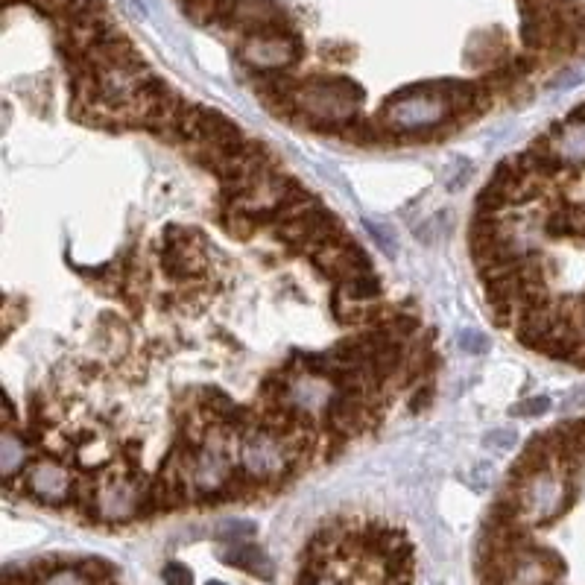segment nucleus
I'll return each mask as SVG.
<instances>
[{
    "mask_svg": "<svg viewBox=\"0 0 585 585\" xmlns=\"http://www.w3.org/2000/svg\"><path fill=\"white\" fill-rule=\"evenodd\" d=\"M512 498L518 507V518L527 524H547L562 515L571 504V483L562 466H547L533 471L521 483L512 486Z\"/></svg>",
    "mask_w": 585,
    "mask_h": 585,
    "instance_id": "1",
    "label": "nucleus"
},
{
    "mask_svg": "<svg viewBox=\"0 0 585 585\" xmlns=\"http://www.w3.org/2000/svg\"><path fill=\"white\" fill-rule=\"evenodd\" d=\"M150 492L153 483L144 480V474L132 463L115 468L94 492V515L100 521L123 524L144 512H150Z\"/></svg>",
    "mask_w": 585,
    "mask_h": 585,
    "instance_id": "2",
    "label": "nucleus"
},
{
    "mask_svg": "<svg viewBox=\"0 0 585 585\" xmlns=\"http://www.w3.org/2000/svg\"><path fill=\"white\" fill-rule=\"evenodd\" d=\"M363 103V91L351 79H313L299 88V112L319 126H349L357 106Z\"/></svg>",
    "mask_w": 585,
    "mask_h": 585,
    "instance_id": "3",
    "label": "nucleus"
},
{
    "mask_svg": "<svg viewBox=\"0 0 585 585\" xmlns=\"http://www.w3.org/2000/svg\"><path fill=\"white\" fill-rule=\"evenodd\" d=\"M381 120L390 132H439L445 123L454 120V115L428 82L395 94L384 106Z\"/></svg>",
    "mask_w": 585,
    "mask_h": 585,
    "instance_id": "4",
    "label": "nucleus"
},
{
    "mask_svg": "<svg viewBox=\"0 0 585 585\" xmlns=\"http://www.w3.org/2000/svg\"><path fill=\"white\" fill-rule=\"evenodd\" d=\"M240 59L261 74H275L281 68H290L299 59V41L287 39L281 33L249 36V41L240 47Z\"/></svg>",
    "mask_w": 585,
    "mask_h": 585,
    "instance_id": "5",
    "label": "nucleus"
},
{
    "mask_svg": "<svg viewBox=\"0 0 585 585\" xmlns=\"http://www.w3.org/2000/svg\"><path fill=\"white\" fill-rule=\"evenodd\" d=\"M24 486L36 501L50 504V507H59V504L71 501V495H74V477H71L68 466H62L59 460L33 463L24 474Z\"/></svg>",
    "mask_w": 585,
    "mask_h": 585,
    "instance_id": "6",
    "label": "nucleus"
},
{
    "mask_svg": "<svg viewBox=\"0 0 585 585\" xmlns=\"http://www.w3.org/2000/svg\"><path fill=\"white\" fill-rule=\"evenodd\" d=\"M545 144L562 158L565 164H577L585 161V123H571L565 120V126H553Z\"/></svg>",
    "mask_w": 585,
    "mask_h": 585,
    "instance_id": "7",
    "label": "nucleus"
},
{
    "mask_svg": "<svg viewBox=\"0 0 585 585\" xmlns=\"http://www.w3.org/2000/svg\"><path fill=\"white\" fill-rule=\"evenodd\" d=\"M220 559H223L226 565H234V568L252 574V577L273 580V562H270V556H267L261 547L249 545V542H237V545H232L229 550H223Z\"/></svg>",
    "mask_w": 585,
    "mask_h": 585,
    "instance_id": "8",
    "label": "nucleus"
},
{
    "mask_svg": "<svg viewBox=\"0 0 585 585\" xmlns=\"http://www.w3.org/2000/svg\"><path fill=\"white\" fill-rule=\"evenodd\" d=\"M24 463H27V448L24 442L15 436V433H3V442H0V468H3V480L12 483L18 477V471L24 474Z\"/></svg>",
    "mask_w": 585,
    "mask_h": 585,
    "instance_id": "9",
    "label": "nucleus"
},
{
    "mask_svg": "<svg viewBox=\"0 0 585 585\" xmlns=\"http://www.w3.org/2000/svg\"><path fill=\"white\" fill-rule=\"evenodd\" d=\"M77 460H82V466H100V463H109L112 460V448L103 436H85L77 445Z\"/></svg>",
    "mask_w": 585,
    "mask_h": 585,
    "instance_id": "10",
    "label": "nucleus"
},
{
    "mask_svg": "<svg viewBox=\"0 0 585 585\" xmlns=\"http://www.w3.org/2000/svg\"><path fill=\"white\" fill-rule=\"evenodd\" d=\"M258 533V527L252 521H243V518H232V521H223L217 527V539L220 542H229V545H237V542H246Z\"/></svg>",
    "mask_w": 585,
    "mask_h": 585,
    "instance_id": "11",
    "label": "nucleus"
},
{
    "mask_svg": "<svg viewBox=\"0 0 585 585\" xmlns=\"http://www.w3.org/2000/svg\"><path fill=\"white\" fill-rule=\"evenodd\" d=\"M343 290L349 293L346 299H354V302H366V299H375L378 293H381V284L375 281V275L366 273V275H357V278H351L343 284Z\"/></svg>",
    "mask_w": 585,
    "mask_h": 585,
    "instance_id": "12",
    "label": "nucleus"
},
{
    "mask_svg": "<svg viewBox=\"0 0 585 585\" xmlns=\"http://www.w3.org/2000/svg\"><path fill=\"white\" fill-rule=\"evenodd\" d=\"M518 445V430L512 428H492L483 436V448H489L492 454H504Z\"/></svg>",
    "mask_w": 585,
    "mask_h": 585,
    "instance_id": "13",
    "label": "nucleus"
},
{
    "mask_svg": "<svg viewBox=\"0 0 585 585\" xmlns=\"http://www.w3.org/2000/svg\"><path fill=\"white\" fill-rule=\"evenodd\" d=\"M299 585H346V580L337 577L334 571H328V565H322V562H308Z\"/></svg>",
    "mask_w": 585,
    "mask_h": 585,
    "instance_id": "14",
    "label": "nucleus"
},
{
    "mask_svg": "<svg viewBox=\"0 0 585 585\" xmlns=\"http://www.w3.org/2000/svg\"><path fill=\"white\" fill-rule=\"evenodd\" d=\"M457 346H460V351H466V354H486L489 351V340H486V334L468 328V331L457 334Z\"/></svg>",
    "mask_w": 585,
    "mask_h": 585,
    "instance_id": "15",
    "label": "nucleus"
},
{
    "mask_svg": "<svg viewBox=\"0 0 585 585\" xmlns=\"http://www.w3.org/2000/svg\"><path fill=\"white\" fill-rule=\"evenodd\" d=\"M547 410H550V398H545V395L512 404V416H545Z\"/></svg>",
    "mask_w": 585,
    "mask_h": 585,
    "instance_id": "16",
    "label": "nucleus"
},
{
    "mask_svg": "<svg viewBox=\"0 0 585 585\" xmlns=\"http://www.w3.org/2000/svg\"><path fill=\"white\" fill-rule=\"evenodd\" d=\"M161 574H164V583L167 585H194V574H191V568H188V565H182V562H167Z\"/></svg>",
    "mask_w": 585,
    "mask_h": 585,
    "instance_id": "17",
    "label": "nucleus"
},
{
    "mask_svg": "<svg viewBox=\"0 0 585 585\" xmlns=\"http://www.w3.org/2000/svg\"><path fill=\"white\" fill-rule=\"evenodd\" d=\"M471 173H474V164H471V161H457V173L451 176L448 188H451V191H460V188L468 182V176H471Z\"/></svg>",
    "mask_w": 585,
    "mask_h": 585,
    "instance_id": "18",
    "label": "nucleus"
},
{
    "mask_svg": "<svg viewBox=\"0 0 585 585\" xmlns=\"http://www.w3.org/2000/svg\"><path fill=\"white\" fill-rule=\"evenodd\" d=\"M583 74L580 71H565V77H556L550 82V88H574V82H580Z\"/></svg>",
    "mask_w": 585,
    "mask_h": 585,
    "instance_id": "19",
    "label": "nucleus"
},
{
    "mask_svg": "<svg viewBox=\"0 0 585 585\" xmlns=\"http://www.w3.org/2000/svg\"><path fill=\"white\" fill-rule=\"evenodd\" d=\"M366 229H369V234H372V237H375V240H378V243H381V246L387 249V252H395V249H392L390 234L384 232L381 226H375V223H366Z\"/></svg>",
    "mask_w": 585,
    "mask_h": 585,
    "instance_id": "20",
    "label": "nucleus"
},
{
    "mask_svg": "<svg viewBox=\"0 0 585 585\" xmlns=\"http://www.w3.org/2000/svg\"><path fill=\"white\" fill-rule=\"evenodd\" d=\"M208 585H226V583H208Z\"/></svg>",
    "mask_w": 585,
    "mask_h": 585,
    "instance_id": "21",
    "label": "nucleus"
}]
</instances>
